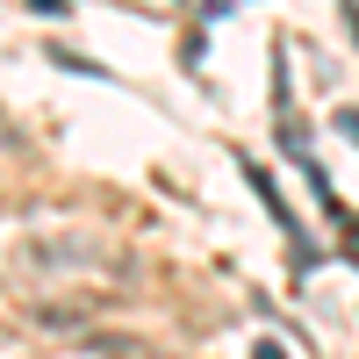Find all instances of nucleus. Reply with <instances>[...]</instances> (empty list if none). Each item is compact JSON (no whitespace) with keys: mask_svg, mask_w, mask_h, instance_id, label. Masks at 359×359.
<instances>
[{"mask_svg":"<svg viewBox=\"0 0 359 359\" xmlns=\"http://www.w3.org/2000/svg\"><path fill=\"white\" fill-rule=\"evenodd\" d=\"M245 180H252V194H259V208L280 223V237H302V223H294V208H287V194H280V180L266 172L259 158H245Z\"/></svg>","mask_w":359,"mask_h":359,"instance_id":"f257e3e1","label":"nucleus"},{"mask_svg":"<svg viewBox=\"0 0 359 359\" xmlns=\"http://www.w3.org/2000/svg\"><path fill=\"white\" fill-rule=\"evenodd\" d=\"M338 130H345V137L359 144V108H338Z\"/></svg>","mask_w":359,"mask_h":359,"instance_id":"f03ea898","label":"nucleus"}]
</instances>
